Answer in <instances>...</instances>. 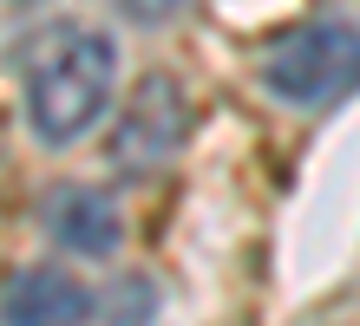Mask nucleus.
I'll return each mask as SVG.
<instances>
[{"label": "nucleus", "mask_w": 360, "mask_h": 326, "mask_svg": "<svg viewBox=\"0 0 360 326\" xmlns=\"http://www.w3.org/2000/svg\"><path fill=\"white\" fill-rule=\"evenodd\" d=\"M112 39L79 27V20H53L33 27L20 46V92H27V118L46 144H72L92 130L105 98H112Z\"/></svg>", "instance_id": "1"}, {"label": "nucleus", "mask_w": 360, "mask_h": 326, "mask_svg": "<svg viewBox=\"0 0 360 326\" xmlns=\"http://www.w3.org/2000/svg\"><path fill=\"white\" fill-rule=\"evenodd\" d=\"M269 92L321 111V104L360 92V27L354 20H308L269 53Z\"/></svg>", "instance_id": "2"}, {"label": "nucleus", "mask_w": 360, "mask_h": 326, "mask_svg": "<svg viewBox=\"0 0 360 326\" xmlns=\"http://www.w3.org/2000/svg\"><path fill=\"white\" fill-rule=\"evenodd\" d=\"M184 130H190L184 85L164 79V72H151V79L131 92V104H124V118H118V130H112V163H118V170H158V163L177 157Z\"/></svg>", "instance_id": "3"}, {"label": "nucleus", "mask_w": 360, "mask_h": 326, "mask_svg": "<svg viewBox=\"0 0 360 326\" xmlns=\"http://www.w3.org/2000/svg\"><path fill=\"white\" fill-rule=\"evenodd\" d=\"M39 215H46V235L59 248H72V254H112L118 235H124L118 203L105 189H92V183H59L39 203Z\"/></svg>", "instance_id": "4"}, {"label": "nucleus", "mask_w": 360, "mask_h": 326, "mask_svg": "<svg viewBox=\"0 0 360 326\" xmlns=\"http://www.w3.org/2000/svg\"><path fill=\"white\" fill-rule=\"evenodd\" d=\"M92 313V294L66 268H20L7 280V326H79Z\"/></svg>", "instance_id": "5"}, {"label": "nucleus", "mask_w": 360, "mask_h": 326, "mask_svg": "<svg viewBox=\"0 0 360 326\" xmlns=\"http://www.w3.org/2000/svg\"><path fill=\"white\" fill-rule=\"evenodd\" d=\"M105 313H112V326H144V313H151V287H144V280H118V287L105 294Z\"/></svg>", "instance_id": "6"}]
</instances>
